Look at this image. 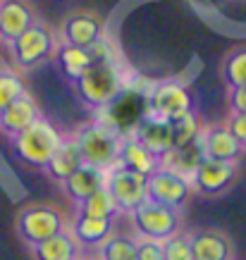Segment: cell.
Here are the masks:
<instances>
[{"label": "cell", "instance_id": "13", "mask_svg": "<svg viewBox=\"0 0 246 260\" xmlns=\"http://www.w3.org/2000/svg\"><path fill=\"white\" fill-rule=\"evenodd\" d=\"M201 148H203V158L220 160V162H237L244 153L241 143L223 124H213L201 132Z\"/></svg>", "mask_w": 246, "mask_h": 260}, {"label": "cell", "instance_id": "5", "mask_svg": "<svg viewBox=\"0 0 246 260\" xmlns=\"http://www.w3.org/2000/svg\"><path fill=\"white\" fill-rule=\"evenodd\" d=\"M132 224L139 239H151V241H165L179 229V215L172 208L158 205L153 201H146L132 213Z\"/></svg>", "mask_w": 246, "mask_h": 260}, {"label": "cell", "instance_id": "25", "mask_svg": "<svg viewBox=\"0 0 246 260\" xmlns=\"http://www.w3.org/2000/svg\"><path fill=\"white\" fill-rule=\"evenodd\" d=\"M117 205L112 201L110 191L101 186V189L91 193L86 201H81L79 203V215L84 217H96V220H115V215H117Z\"/></svg>", "mask_w": 246, "mask_h": 260}, {"label": "cell", "instance_id": "7", "mask_svg": "<svg viewBox=\"0 0 246 260\" xmlns=\"http://www.w3.org/2000/svg\"><path fill=\"white\" fill-rule=\"evenodd\" d=\"M105 189L110 191L119 213L132 215L141 203H146V177L129 172L125 167H112L105 177Z\"/></svg>", "mask_w": 246, "mask_h": 260}, {"label": "cell", "instance_id": "22", "mask_svg": "<svg viewBox=\"0 0 246 260\" xmlns=\"http://www.w3.org/2000/svg\"><path fill=\"white\" fill-rule=\"evenodd\" d=\"M84 165V158H81L79 148H77V143H74V139H63V143H60V148L55 150V155L50 158V162H48L46 172L53 177V179L57 181H67L72 177V174L77 172L79 167Z\"/></svg>", "mask_w": 246, "mask_h": 260}, {"label": "cell", "instance_id": "27", "mask_svg": "<svg viewBox=\"0 0 246 260\" xmlns=\"http://www.w3.org/2000/svg\"><path fill=\"white\" fill-rule=\"evenodd\" d=\"M98 260H136V239L134 237H110L101 246Z\"/></svg>", "mask_w": 246, "mask_h": 260}, {"label": "cell", "instance_id": "15", "mask_svg": "<svg viewBox=\"0 0 246 260\" xmlns=\"http://www.w3.org/2000/svg\"><path fill=\"white\" fill-rule=\"evenodd\" d=\"M36 119H41L39 105L34 103L29 93H24L22 98H17L12 105H8L0 112V132H5L8 136H17L24 129H29Z\"/></svg>", "mask_w": 246, "mask_h": 260}, {"label": "cell", "instance_id": "4", "mask_svg": "<svg viewBox=\"0 0 246 260\" xmlns=\"http://www.w3.org/2000/svg\"><path fill=\"white\" fill-rule=\"evenodd\" d=\"M60 232H65V217L57 208H50V205L24 208L17 217V234L29 246L41 244Z\"/></svg>", "mask_w": 246, "mask_h": 260}, {"label": "cell", "instance_id": "32", "mask_svg": "<svg viewBox=\"0 0 246 260\" xmlns=\"http://www.w3.org/2000/svg\"><path fill=\"white\" fill-rule=\"evenodd\" d=\"M227 129H230V134L241 143V148H246V115H230L227 119Z\"/></svg>", "mask_w": 246, "mask_h": 260}, {"label": "cell", "instance_id": "8", "mask_svg": "<svg viewBox=\"0 0 246 260\" xmlns=\"http://www.w3.org/2000/svg\"><path fill=\"white\" fill-rule=\"evenodd\" d=\"M12 48V57L19 67H34V64L43 62L53 50H55V39L50 26L43 22H34L26 31L10 43Z\"/></svg>", "mask_w": 246, "mask_h": 260}, {"label": "cell", "instance_id": "35", "mask_svg": "<svg viewBox=\"0 0 246 260\" xmlns=\"http://www.w3.org/2000/svg\"><path fill=\"white\" fill-rule=\"evenodd\" d=\"M0 3H3V0H0Z\"/></svg>", "mask_w": 246, "mask_h": 260}, {"label": "cell", "instance_id": "20", "mask_svg": "<svg viewBox=\"0 0 246 260\" xmlns=\"http://www.w3.org/2000/svg\"><path fill=\"white\" fill-rule=\"evenodd\" d=\"M32 253L36 260H81L79 244L72 239V234L65 229L55 237L46 239L41 244L32 246Z\"/></svg>", "mask_w": 246, "mask_h": 260}, {"label": "cell", "instance_id": "30", "mask_svg": "<svg viewBox=\"0 0 246 260\" xmlns=\"http://www.w3.org/2000/svg\"><path fill=\"white\" fill-rule=\"evenodd\" d=\"M163 258L165 260H194L189 246V234H172L163 241Z\"/></svg>", "mask_w": 246, "mask_h": 260}, {"label": "cell", "instance_id": "12", "mask_svg": "<svg viewBox=\"0 0 246 260\" xmlns=\"http://www.w3.org/2000/svg\"><path fill=\"white\" fill-rule=\"evenodd\" d=\"M234 174H237V162H220V160L203 158L191 174V181L201 193L218 196L234 181Z\"/></svg>", "mask_w": 246, "mask_h": 260}, {"label": "cell", "instance_id": "19", "mask_svg": "<svg viewBox=\"0 0 246 260\" xmlns=\"http://www.w3.org/2000/svg\"><path fill=\"white\" fill-rule=\"evenodd\" d=\"M117 165L125 167V170H129V172H136V174H141V177H148V174H153L160 167V160L153 158L151 153L143 148L136 139L127 136V139H122V143H119Z\"/></svg>", "mask_w": 246, "mask_h": 260}, {"label": "cell", "instance_id": "28", "mask_svg": "<svg viewBox=\"0 0 246 260\" xmlns=\"http://www.w3.org/2000/svg\"><path fill=\"white\" fill-rule=\"evenodd\" d=\"M223 77L230 88L246 86V48H239L232 55H227L223 64Z\"/></svg>", "mask_w": 246, "mask_h": 260}, {"label": "cell", "instance_id": "2", "mask_svg": "<svg viewBox=\"0 0 246 260\" xmlns=\"http://www.w3.org/2000/svg\"><path fill=\"white\" fill-rule=\"evenodd\" d=\"M74 88L84 103L94 110H105L122 91V74L115 67V62L105 60V62H94L79 79L74 81Z\"/></svg>", "mask_w": 246, "mask_h": 260}, {"label": "cell", "instance_id": "3", "mask_svg": "<svg viewBox=\"0 0 246 260\" xmlns=\"http://www.w3.org/2000/svg\"><path fill=\"white\" fill-rule=\"evenodd\" d=\"M60 143H63V134L43 117L36 119L22 134L12 136V148H15L17 158L39 170H46L50 158L60 148Z\"/></svg>", "mask_w": 246, "mask_h": 260}, {"label": "cell", "instance_id": "23", "mask_svg": "<svg viewBox=\"0 0 246 260\" xmlns=\"http://www.w3.org/2000/svg\"><path fill=\"white\" fill-rule=\"evenodd\" d=\"M203 160V148H201V139L191 146H184V148H172L165 158L160 160V167H165L170 172L179 174L191 184V174L199 167V162Z\"/></svg>", "mask_w": 246, "mask_h": 260}, {"label": "cell", "instance_id": "6", "mask_svg": "<svg viewBox=\"0 0 246 260\" xmlns=\"http://www.w3.org/2000/svg\"><path fill=\"white\" fill-rule=\"evenodd\" d=\"M146 105H148L151 115H156L160 119H167V122H172V119L182 117V115L194 110L191 93L184 88V84L172 79L158 81L153 86V91L148 93V98H146Z\"/></svg>", "mask_w": 246, "mask_h": 260}, {"label": "cell", "instance_id": "29", "mask_svg": "<svg viewBox=\"0 0 246 260\" xmlns=\"http://www.w3.org/2000/svg\"><path fill=\"white\" fill-rule=\"evenodd\" d=\"M24 93H26V88H24V81L19 74L0 72V112L5 110L8 105H12L17 98H22Z\"/></svg>", "mask_w": 246, "mask_h": 260}, {"label": "cell", "instance_id": "21", "mask_svg": "<svg viewBox=\"0 0 246 260\" xmlns=\"http://www.w3.org/2000/svg\"><path fill=\"white\" fill-rule=\"evenodd\" d=\"M105 177H108L105 170H98V167H91V165H81L70 179L65 181V191L70 193L72 201L81 203V201H86L91 193H96L101 186H105Z\"/></svg>", "mask_w": 246, "mask_h": 260}, {"label": "cell", "instance_id": "14", "mask_svg": "<svg viewBox=\"0 0 246 260\" xmlns=\"http://www.w3.org/2000/svg\"><path fill=\"white\" fill-rule=\"evenodd\" d=\"M36 22L34 10L24 0H3L0 3V39L12 43Z\"/></svg>", "mask_w": 246, "mask_h": 260}, {"label": "cell", "instance_id": "31", "mask_svg": "<svg viewBox=\"0 0 246 260\" xmlns=\"http://www.w3.org/2000/svg\"><path fill=\"white\" fill-rule=\"evenodd\" d=\"M136 260H165L163 258V241L136 237Z\"/></svg>", "mask_w": 246, "mask_h": 260}, {"label": "cell", "instance_id": "11", "mask_svg": "<svg viewBox=\"0 0 246 260\" xmlns=\"http://www.w3.org/2000/svg\"><path fill=\"white\" fill-rule=\"evenodd\" d=\"M132 139L141 143L143 148L151 153L153 158L163 160L172 150V134H170V122L167 119H160L151 112H146L143 119L139 124L134 126V132H132Z\"/></svg>", "mask_w": 246, "mask_h": 260}, {"label": "cell", "instance_id": "18", "mask_svg": "<svg viewBox=\"0 0 246 260\" xmlns=\"http://www.w3.org/2000/svg\"><path fill=\"white\" fill-rule=\"evenodd\" d=\"M72 239L79 244V248H101V246L112 237V220H96V217H84L77 215L70 227Z\"/></svg>", "mask_w": 246, "mask_h": 260}, {"label": "cell", "instance_id": "34", "mask_svg": "<svg viewBox=\"0 0 246 260\" xmlns=\"http://www.w3.org/2000/svg\"><path fill=\"white\" fill-rule=\"evenodd\" d=\"M94 260H98V258H94Z\"/></svg>", "mask_w": 246, "mask_h": 260}, {"label": "cell", "instance_id": "24", "mask_svg": "<svg viewBox=\"0 0 246 260\" xmlns=\"http://www.w3.org/2000/svg\"><path fill=\"white\" fill-rule=\"evenodd\" d=\"M55 64L70 81H77L81 74L94 64V60H91L86 48H77V46H70V43H63V46L55 48Z\"/></svg>", "mask_w": 246, "mask_h": 260}, {"label": "cell", "instance_id": "9", "mask_svg": "<svg viewBox=\"0 0 246 260\" xmlns=\"http://www.w3.org/2000/svg\"><path fill=\"white\" fill-rule=\"evenodd\" d=\"M191 184L179 174L170 172L165 167H158L153 174L146 177V198L158 205L172 208L177 210L179 205H184V201L189 198Z\"/></svg>", "mask_w": 246, "mask_h": 260}, {"label": "cell", "instance_id": "16", "mask_svg": "<svg viewBox=\"0 0 246 260\" xmlns=\"http://www.w3.org/2000/svg\"><path fill=\"white\" fill-rule=\"evenodd\" d=\"M189 246L194 260H232V246L230 239L220 232H191Z\"/></svg>", "mask_w": 246, "mask_h": 260}, {"label": "cell", "instance_id": "17", "mask_svg": "<svg viewBox=\"0 0 246 260\" xmlns=\"http://www.w3.org/2000/svg\"><path fill=\"white\" fill-rule=\"evenodd\" d=\"M98 39H103V22L91 12L72 15L65 22V43L77 48H88Z\"/></svg>", "mask_w": 246, "mask_h": 260}, {"label": "cell", "instance_id": "10", "mask_svg": "<svg viewBox=\"0 0 246 260\" xmlns=\"http://www.w3.org/2000/svg\"><path fill=\"white\" fill-rule=\"evenodd\" d=\"M108 112V126H110L115 134H122V132H134V126L143 119V115L148 112V105H146V98L134 91H122V93L115 98V101L105 108Z\"/></svg>", "mask_w": 246, "mask_h": 260}, {"label": "cell", "instance_id": "1", "mask_svg": "<svg viewBox=\"0 0 246 260\" xmlns=\"http://www.w3.org/2000/svg\"><path fill=\"white\" fill-rule=\"evenodd\" d=\"M72 139H74L81 158H84V165L98 167V170H105V172L112 170V167H117L122 136L115 134L105 122L84 124Z\"/></svg>", "mask_w": 246, "mask_h": 260}, {"label": "cell", "instance_id": "33", "mask_svg": "<svg viewBox=\"0 0 246 260\" xmlns=\"http://www.w3.org/2000/svg\"><path fill=\"white\" fill-rule=\"evenodd\" d=\"M230 110L232 115H246V86L230 88Z\"/></svg>", "mask_w": 246, "mask_h": 260}, {"label": "cell", "instance_id": "26", "mask_svg": "<svg viewBox=\"0 0 246 260\" xmlns=\"http://www.w3.org/2000/svg\"><path fill=\"white\" fill-rule=\"evenodd\" d=\"M201 122L196 117V112L191 110L182 117H177L170 122V134H172V148H184V146H191L201 139Z\"/></svg>", "mask_w": 246, "mask_h": 260}]
</instances>
